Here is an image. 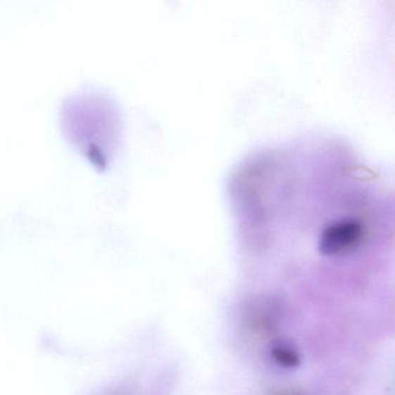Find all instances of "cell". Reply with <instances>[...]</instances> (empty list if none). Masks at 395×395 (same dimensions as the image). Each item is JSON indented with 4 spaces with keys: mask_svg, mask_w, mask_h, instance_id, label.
<instances>
[{
    "mask_svg": "<svg viewBox=\"0 0 395 395\" xmlns=\"http://www.w3.org/2000/svg\"><path fill=\"white\" fill-rule=\"evenodd\" d=\"M362 234V225L356 220L344 219L334 222L321 234L319 249L322 254H340L355 247Z\"/></svg>",
    "mask_w": 395,
    "mask_h": 395,
    "instance_id": "6da1fadb",
    "label": "cell"
},
{
    "mask_svg": "<svg viewBox=\"0 0 395 395\" xmlns=\"http://www.w3.org/2000/svg\"><path fill=\"white\" fill-rule=\"evenodd\" d=\"M274 357L281 365L285 366V368H296L301 363L298 353L289 346L276 348L274 350Z\"/></svg>",
    "mask_w": 395,
    "mask_h": 395,
    "instance_id": "7a4b0ae2",
    "label": "cell"
}]
</instances>
